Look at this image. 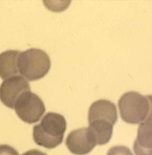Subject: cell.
<instances>
[{
  "instance_id": "6da1fadb",
  "label": "cell",
  "mask_w": 152,
  "mask_h": 155,
  "mask_svg": "<svg viewBox=\"0 0 152 155\" xmlns=\"http://www.w3.org/2000/svg\"><path fill=\"white\" fill-rule=\"evenodd\" d=\"M66 129V120L63 115L48 112L40 124L33 127V140L37 145L48 149H53L63 142Z\"/></svg>"
},
{
  "instance_id": "7a4b0ae2",
  "label": "cell",
  "mask_w": 152,
  "mask_h": 155,
  "mask_svg": "<svg viewBox=\"0 0 152 155\" xmlns=\"http://www.w3.org/2000/svg\"><path fill=\"white\" fill-rule=\"evenodd\" d=\"M121 118L128 124L152 121V105L149 95L134 91L123 94L118 102Z\"/></svg>"
},
{
  "instance_id": "3957f363",
  "label": "cell",
  "mask_w": 152,
  "mask_h": 155,
  "mask_svg": "<svg viewBox=\"0 0 152 155\" xmlns=\"http://www.w3.org/2000/svg\"><path fill=\"white\" fill-rule=\"evenodd\" d=\"M18 65L20 74L31 81L42 79L48 73L51 60L43 50L30 48L20 53Z\"/></svg>"
},
{
  "instance_id": "277c9868",
  "label": "cell",
  "mask_w": 152,
  "mask_h": 155,
  "mask_svg": "<svg viewBox=\"0 0 152 155\" xmlns=\"http://www.w3.org/2000/svg\"><path fill=\"white\" fill-rule=\"evenodd\" d=\"M14 109L19 117L30 124L39 121L46 111L42 99L31 91L24 92L18 98Z\"/></svg>"
},
{
  "instance_id": "5b68a950",
  "label": "cell",
  "mask_w": 152,
  "mask_h": 155,
  "mask_svg": "<svg viewBox=\"0 0 152 155\" xmlns=\"http://www.w3.org/2000/svg\"><path fill=\"white\" fill-rule=\"evenodd\" d=\"M66 145L69 151L77 155L89 154L97 145L96 136L89 127L71 131L66 137Z\"/></svg>"
},
{
  "instance_id": "8992f818",
  "label": "cell",
  "mask_w": 152,
  "mask_h": 155,
  "mask_svg": "<svg viewBox=\"0 0 152 155\" xmlns=\"http://www.w3.org/2000/svg\"><path fill=\"white\" fill-rule=\"evenodd\" d=\"M30 91L27 81L22 76H14L6 79L0 86V100L3 104L14 109L18 98L24 92Z\"/></svg>"
},
{
  "instance_id": "52a82bcc",
  "label": "cell",
  "mask_w": 152,
  "mask_h": 155,
  "mask_svg": "<svg viewBox=\"0 0 152 155\" xmlns=\"http://www.w3.org/2000/svg\"><path fill=\"white\" fill-rule=\"evenodd\" d=\"M133 149L136 155H152V121L140 123Z\"/></svg>"
},
{
  "instance_id": "ba28073f",
  "label": "cell",
  "mask_w": 152,
  "mask_h": 155,
  "mask_svg": "<svg viewBox=\"0 0 152 155\" xmlns=\"http://www.w3.org/2000/svg\"><path fill=\"white\" fill-rule=\"evenodd\" d=\"M21 52L18 50H10L0 54V77L6 80L19 74V56Z\"/></svg>"
},
{
  "instance_id": "9c48e42d",
  "label": "cell",
  "mask_w": 152,
  "mask_h": 155,
  "mask_svg": "<svg viewBox=\"0 0 152 155\" xmlns=\"http://www.w3.org/2000/svg\"><path fill=\"white\" fill-rule=\"evenodd\" d=\"M107 155H133V154L128 147L123 146H116L111 148Z\"/></svg>"
},
{
  "instance_id": "30bf717a",
  "label": "cell",
  "mask_w": 152,
  "mask_h": 155,
  "mask_svg": "<svg viewBox=\"0 0 152 155\" xmlns=\"http://www.w3.org/2000/svg\"><path fill=\"white\" fill-rule=\"evenodd\" d=\"M0 155H19L16 149L7 145H0Z\"/></svg>"
},
{
  "instance_id": "8fae6325",
  "label": "cell",
  "mask_w": 152,
  "mask_h": 155,
  "mask_svg": "<svg viewBox=\"0 0 152 155\" xmlns=\"http://www.w3.org/2000/svg\"><path fill=\"white\" fill-rule=\"evenodd\" d=\"M22 155H47L46 153L38 150L33 149L28 150L27 152L23 153Z\"/></svg>"
}]
</instances>
